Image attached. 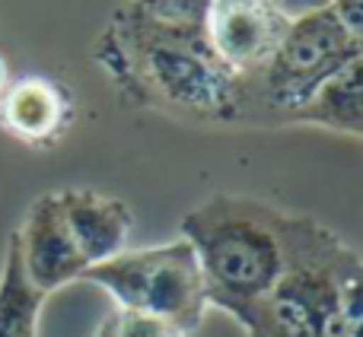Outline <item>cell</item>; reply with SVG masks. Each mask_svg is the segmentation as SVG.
Instances as JSON below:
<instances>
[{
  "instance_id": "obj_1",
  "label": "cell",
  "mask_w": 363,
  "mask_h": 337,
  "mask_svg": "<svg viewBox=\"0 0 363 337\" xmlns=\"http://www.w3.org/2000/svg\"><path fill=\"white\" fill-rule=\"evenodd\" d=\"M207 4H125L96 45L118 93L131 105L179 121L242 125V83L207 45Z\"/></svg>"
},
{
  "instance_id": "obj_2",
  "label": "cell",
  "mask_w": 363,
  "mask_h": 337,
  "mask_svg": "<svg viewBox=\"0 0 363 337\" xmlns=\"http://www.w3.org/2000/svg\"><path fill=\"white\" fill-rule=\"evenodd\" d=\"M319 219L287 213L245 194H213L182 219V239L194 249L207 306L242 319L274 290Z\"/></svg>"
},
{
  "instance_id": "obj_3",
  "label": "cell",
  "mask_w": 363,
  "mask_h": 337,
  "mask_svg": "<svg viewBox=\"0 0 363 337\" xmlns=\"http://www.w3.org/2000/svg\"><path fill=\"white\" fill-rule=\"evenodd\" d=\"M360 270L357 251L319 223L287 274L239 325L249 337H360Z\"/></svg>"
},
{
  "instance_id": "obj_4",
  "label": "cell",
  "mask_w": 363,
  "mask_h": 337,
  "mask_svg": "<svg viewBox=\"0 0 363 337\" xmlns=\"http://www.w3.org/2000/svg\"><path fill=\"white\" fill-rule=\"evenodd\" d=\"M354 61H363V4H328L294 16L287 35L242 83L245 125H290L296 112Z\"/></svg>"
},
{
  "instance_id": "obj_5",
  "label": "cell",
  "mask_w": 363,
  "mask_h": 337,
  "mask_svg": "<svg viewBox=\"0 0 363 337\" xmlns=\"http://www.w3.org/2000/svg\"><path fill=\"white\" fill-rule=\"evenodd\" d=\"M80 280L102 287L115 296V306L128 312L160 319L179 328L182 334L194 331L204 321L207 293L194 249L179 239L157 249H134L86 268Z\"/></svg>"
},
{
  "instance_id": "obj_6",
  "label": "cell",
  "mask_w": 363,
  "mask_h": 337,
  "mask_svg": "<svg viewBox=\"0 0 363 337\" xmlns=\"http://www.w3.org/2000/svg\"><path fill=\"white\" fill-rule=\"evenodd\" d=\"M290 19L294 16H287L274 4L217 0L207 4V45L230 74L249 80L271 61V55L287 35Z\"/></svg>"
},
{
  "instance_id": "obj_7",
  "label": "cell",
  "mask_w": 363,
  "mask_h": 337,
  "mask_svg": "<svg viewBox=\"0 0 363 337\" xmlns=\"http://www.w3.org/2000/svg\"><path fill=\"white\" fill-rule=\"evenodd\" d=\"M13 236L19 245L23 270L38 293H55V290L80 280V274L86 270V261L80 258L67 226H64L61 210H57L55 191L42 194L29 207L23 226Z\"/></svg>"
},
{
  "instance_id": "obj_8",
  "label": "cell",
  "mask_w": 363,
  "mask_h": 337,
  "mask_svg": "<svg viewBox=\"0 0 363 337\" xmlns=\"http://www.w3.org/2000/svg\"><path fill=\"white\" fill-rule=\"evenodd\" d=\"M74 96L55 76H19L0 96V127L26 147H55L74 125Z\"/></svg>"
},
{
  "instance_id": "obj_9",
  "label": "cell",
  "mask_w": 363,
  "mask_h": 337,
  "mask_svg": "<svg viewBox=\"0 0 363 337\" xmlns=\"http://www.w3.org/2000/svg\"><path fill=\"white\" fill-rule=\"evenodd\" d=\"M55 198L64 226H67L86 268H96V264L125 251L134 226V213L128 210L125 200L102 191H89V188L55 191Z\"/></svg>"
},
{
  "instance_id": "obj_10",
  "label": "cell",
  "mask_w": 363,
  "mask_h": 337,
  "mask_svg": "<svg viewBox=\"0 0 363 337\" xmlns=\"http://www.w3.org/2000/svg\"><path fill=\"white\" fill-rule=\"evenodd\" d=\"M290 125L328 127V131L347 134V137L357 140L363 134V61H354L351 67L335 74L290 118Z\"/></svg>"
},
{
  "instance_id": "obj_11",
  "label": "cell",
  "mask_w": 363,
  "mask_h": 337,
  "mask_svg": "<svg viewBox=\"0 0 363 337\" xmlns=\"http://www.w3.org/2000/svg\"><path fill=\"white\" fill-rule=\"evenodd\" d=\"M48 296L29 283L19 261L16 236L6 239V255L0 268V337H38V315Z\"/></svg>"
},
{
  "instance_id": "obj_12",
  "label": "cell",
  "mask_w": 363,
  "mask_h": 337,
  "mask_svg": "<svg viewBox=\"0 0 363 337\" xmlns=\"http://www.w3.org/2000/svg\"><path fill=\"white\" fill-rule=\"evenodd\" d=\"M96 337H185V334L160 319H147V315L128 312V309L115 306L112 312L102 319Z\"/></svg>"
},
{
  "instance_id": "obj_13",
  "label": "cell",
  "mask_w": 363,
  "mask_h": 337,
  "mask_svg": "<svg viewBox=\"0 0 363 337\" xmlns=\"http://www.w3.org/2000/svg\"><path fill=\"white\" fill-rule=\"evenodd\" d=\"M6 86H10V64H6V57L0 55V96H4Z\"/></svg>"
}]
</instances>
